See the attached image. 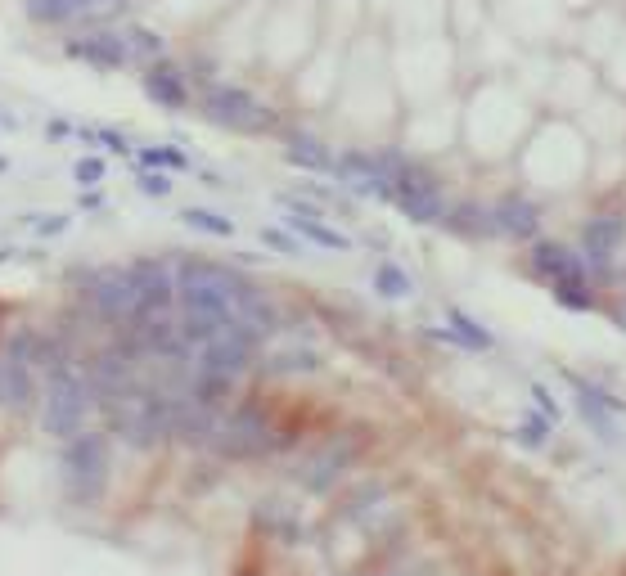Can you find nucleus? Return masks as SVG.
I'll list each match as a JSON object with an SVG mask.
<instances>
[{
    "label": "nucleus",
    "mask_w": 626,
    "mask_h": 576,
    "mask_svg": "<svg viewBox=\"0 0 626 576\" xmlns=\"http://www.w3.org/2000/svg\"><path fill=\"white\" fill-rule=\"evenodd\" d=\"M127 5H131V0H86L82 18H86V23H109V18H118Z\"/></svg>",
    "instance_id": "obj_31"
},
{
    "label": "nucleus",
    "mask_w": 626,
    "mask_h": 576,
    "mask_svg": "<svg viewBox=\"0 0 626 576\" xmlns=\"http://www.w3.org/2000/svg\"><path fill=\"white\" fill-rule=\"evenodd\" d=\"M442 225L451 234H460V239H496V221H491V207L473 203V198H464V203L446 207Z\"/></svg>",
    "instance_id": "obj_19"
},
{
    "label": "nucleus",
    "mask_w": 626,
    "mask_h": 576,
    "mask_svg": "<svg viewBox=\"0 0 626 576\" xmlns=\"http://www.w3.org/2000/svg\"><path fill=\"white\" fill-rule=\"evenodd\" d=\"M127 45H131V59H149V63H158V59H163V50H167V45H163V36H158V32H149V27H127Z\"/></svg>",
    "instance_id": "obj_29"
},
{
    "label": "nucleus",
    "mask_w": 626,
    "mask_h": 576,
    "mask_svg": "<svg viewBox=\"0 0 626 576\" xmlns=\"http://www.w3.org/2000/svg\"><path fill=\"white\" fill-rule=\"evenodd\" d=\"M446 329H455L460 347H469V351H491L496 347V338H491L487 324H478L473 315H464L460 306H446Z\"/></svg>",
    "instance_id": "obj_22"
},
{
    "label": "nucleus",
    "mask_w": 626,
    "mask_h": 576,
    "mask_svg": "<svg viewBox=\"0 0 626 576\" xmlns=\"http://www.w3.org/2000/svg\"><path fill=\"white\" fill-rule=\"evenodd\" d=\"M356 459V446H338V441H329L325 450H316V455L307 459V464L298 468V477L307 482V491H329V486L338 482V477L347 473V464Z\"/></svg>",
    "instance_id": "obj_18"
},
{
    "label": "nucleus",
    "mask_w": 626,
    "mask_h": 576,
    "mask_svg": "<svg viewBox=\"0 0 626 576\" xmlns=\"http://www.w3.org/2000/svg\"><path fill=\"white\" fill-rule=\"evenodd\" d=\"M46 135H50V140H64V135H68V122H50Z\"/></svg>",
    "instance_id": "obj_38"
},
{
    "label": "nucleus",
    "mask_w": 626,
    "mask_h": 576,
    "mask_svg": "<svg viewBox=\"0 0 626 576\" xmlns=\"http://www.w3.org/2000/svg\"><path fill=\"white\" fill-rule=\"evenodd\" d=\"M68 54H73V59L95 63V68H104V72H118V68H127V63H136V59H131L127 32H109V27H95V32L68 41Z\"/></svg>",
    "instance_id": "obj_13"
},
{
    "label": "nucleus",
    "mask_w": 626,
    "mask_h": 576,
    "mask_svg": "<svg viewBox=\"0 0 626 576\" xmlns=\"http://www.w3.org/2000/svg\"><path fill=\"white\" fill-rule=\"evenodd\" d=\"M145 95L154 99L158 108H172V113H181V108H190V81H185V72L176 68V63L158 59L145 68Z\"/></svg>",
    "instance_id": "obj_17"
},
{
    "label": "nucleus",
    "mask_w": 626,
    "mask_h": 576,
    "mask_svg": "<svg viewBox=\"0 0 626 576\" xmlns=\"http://www.w3.org/2000/svg\"><path fill=\"white\" fill-rule=\"evenodd\" d=\"M37 347L41 338L32 329H19L5 342V360H0V405L14 414H28L37 405Z\"/></svg>",
    "instance_id": "obj_6"
},
{
    "label": "nucleus",
    "mask_w": 626,
    "mask_h": 576,
    "mask_svg": "<svg viewBox=\"0 0 626 576\" xmlns=\"http://www.w3.org/2000/svg\"><path fill=\"white\" fill-rule=\"evenodd\" d=\"M86 0H28V18L32 23H68V18H82Z\"/></svg>",
    "instance_id": "obj_25"
},
{
    "label": "nucleus",
    "mask_w": 626,
    "mask_h": 576,
    "mask_svg": "<svg viewBox=\"0 0 626 576\" xmlns=\"http://www.w3.org/2000/svg\"><path fill=\"white\" fill-rule=\"evenodd\" d=\"M392 203H397L401 216H410L415 225H442V216H446L442 180L410 158L401 162L397 180H392Z\"/></svg>",
    "instance_id": "obj_9"
},
{
    "label": "nucleus",
    "mask_w": 626,
    "mask_h": 576,
    "mask_svg": "<svg viewBox=\"0 0 626 576\" xmlns=\"http://www.w3.org/2000/svg\"><path fill=\"white\" fill-rule=\"evenodd\" d=\"M554 302L568 306V311H595L599 297H595V284H590V275H572V279H559V284H550Z\"/></svg>",
    "instance_id": "obj_23"
},
{
    "label": "nucleus",
    "mask_w": 626,
    "mask_h": 576,
    "mask_svg": "<svg viewBox=\"0 0 626 576\" xmlns=\"http://www.w3.org/2000/svg\"><path fill=\"white\" fill-rule=\"evenodd\" d=\"M140 194L145 198H167L172 194V176H167V171H140Z\"/></svg>",
    "instance_id": "obj_34"
},
{
    "label": "nucleus",
    "mask_w": 626,
    "mask_h": 576,
    "mask_svg": "<svg viewBox=\"0 0 626 576\" xmlns=\"http://www.w3.org/2000/svg\"><path fill=\"white\" fill-rule=\"evenodd\" d=\"M37 234H64L68 230V216H37Z\"/></svg>",
    "instance_id": "obj_37"
},
{
    "label": "nucleus",
    "mask_w": 626,
    "mask_h": 576,
    "mask_svg": "<svg viewBox=\"0 0 626 576\" xmlns=\"http://www.w3.org/2000/svg\"><path fill=\"white\" fill-rule=\"evenodd\" d=\"M275 446H280V432L271 428V419L257 405H239V410L221 414V428L212 437V450L221 459H262Z\"/></svg>",
    "instance_id": "obj_7"
},
{
    "label": "nucleus",
    "mask_w": 626,
    "mask_h": 576,
    "mask_svg": "<svg viewBox=\"0 0 626 576\" xmlns=\"http://www.w3.org/2000/svg\"><path fill=\"white\" fill-rule=\"evenodd\" d=\"M109 473H113L109 432H77L59 455V486H64L68 504H77V509H95L104 500Z\"/></svg>",
    "instance_id": "obj_2"
},
{
    "label": "nucleus",
    "mask_w": 626,
    "mask_h": 576,
    "mask_svg": "<svg viewBox=\"0 0 626 576\" xmlns=\"http://www.w3.org/2000/svg\"><path fill=\"white\" fill-rule=\"evenodd\" d=\"M491 221H496V239H536V230H541V207L527 194H505L491 203Z\"/></svg>",
    "instance_id": "obj_15"
},
{
    "label": "nucleus",
    "mask_w": 626,
    "mask_h": 576,
    "mask_svg": "<svg viewBox=\"0 0 626 576\" xmlns=\"http://www.w3.org/2000/svg\"><path fill=\"white\" fill-rule=\"evenodd\" d=\"M131 279L140 288V311L136 320H154V315H172L176 311V270L167 261H131Z\"/></svg>",
    "instance_id": "obj_11"
},
{
    "label": "nucleus",
    "mask_w": 626,
    "mask_h": 576,
    "mask_svg": "<svg viewBox=\"0 0 626 576\" xmlns=\"http://www.w3.org/2000/svg\"><path fill=\"white\" fill-rule=\"evenodd\" d=\"M113 437H122L136 450H154L158 441H172V392L154 387H131V392L104 401Z\"/></svg>",
    "instance_id": "obj_3"
},
{
    "label": "nucleus",
    "mask_w": 626,
    "mask_h": 576,
    "mask_svg": "<svg viewBox=\"0 0 626 576\" xmlns=\"http://www.w3.org/2000/svg\"><path fill=\"white\" fill-rule=\"evenodd\" d=\"M95 392L86 369H77V360H64V365L46 369V387H41V428L50 437L73 441L77 432L86 428V414L95 410Z\"/></svg>",
    "instance_id": "obj_4"
},
{
    "label": "nucleus",
    "mask_w": 626,
    "mask_h": 576,
    "mask_svg": "<svg viewBox=\"0 0 626 576\" xmlns=\"http://www.w3.org/2000/svg\"><path fill=\"white\" fill-rule=\"evenodd\" d=\"M527 266H532V275L545 279V284H559V279L586 275V261H581V252H572L568 243H554V239H536Z\"/></svg>",
    "instance_id": "obj_16"
},
{
    "label": "nucleus",
    "mask_w": 626,
    "mask_h": 576,
    "mask_svg": "<svg viewBox=\"0 0 626 576\" xmlns=\"http://www.w3.org/2000/svg\"><path fill=\"white\" fill-rule=\"evenodd\" d=\"M262 243H266V248H275V252H284V257H298V252H302V239H298V234L280 230V225H266V230H262Z\"/></svg>",
    "instance_id": "obj_30"
},
{
    "label": "nucleus",
    "mask_w": 626,
    "mask_h": 576,
    "mask_svg": "<svg viewBox=\"0 0 626 576\" xmlns=\"http://www.w3.org/2000/svg\"><path fill=\"white\" fill-rule=\"evenodd\" d=\"M82 207H100V189H86V194H82Z\"/></svg>",
    "instance_id": "obj_40"
},
{
    "label": "nucleus",
    "mask_w": 626,
    "mask_h": 576,
    "mask_svg": "<svg viewBox=\"0 0 626 576\" xmlns=\"http://www.w3.org/2000/svg\"><path fill=\"white\" fill-rule=\"evenodd\" d=\"M284 225H289L298 239L316 243V248H325V252H347V248H352V239H347L343 230H329L320 216H284Z\"/></svg>",
    "instance_id": "obj_20"
},
{
    "label": "nucleus",
    "mask_w": 626,
    "mask_h": 576,
    "mask_svg": "<svg viewBox=\"0 0 626 576\" xmlns=\"http://www.w3.org/2000/svg\"><path fill=\"white\" fill-rule=\"evenodd\" d=\"M253 279L221 261H181L176 266V306L181 315L203 324H239V297L248 293Z\"/></svg>",
    "instance_id": "obj_1"
},
{
    "label": "nucleus",
    "mask_w": 626,
    "mask_h": 576,
    "mask_svg": "<svg viewBox=\"0 0 626 576\" xmlns=\"http://www.w3.org/2000/svg\"><path fill=\"white\" fill-rule=\"evenodd\" d=\"M199 108L212 126H226V131H244V135H257V131H271L275 113L244 86H230V81H208L199 95Z\"/></svg>",
    "instance_id": "obj_5"
},
{
    "label": "nucleus",
    "mask_w": 626,
    "mask_h": 576,
    "mask_svg": "<svg viewBox=\"0 0 626 576\" xmlns=\"http://www.w3.org/2000/svg\"><path fill=\"white\" fill-rule=\"evenodd\" d=\"M572 396H577V414L586 419V428H595L604 441H617V414L626 410L622 401H617L613 392H604L599 383H581V378H572Z\"/></svg>",
    "instance_id": "obj_14"
},
{
    "label": "nucleus",
    "mask_w": 626,
    "mask_h": 576,
    "mask_svg": "<svg viewBox=\"0 0 626 576\" xmlns=\"http://www.w3.org/2000/svg\"><path fill=\"white\" fill-rule=\"evenodd\" d=\"M316 365H320V356L316 351H302V347L266 356V369H271V374H307V369H316Z\"/></svg>",
    "instance_id": "obj_28"
},
{
    "label": "nucleus",
    "mask_w": 626,
    "mask_h": 576,
    "mask_svg": "<svg viewBox=\"0 0 626 576\" xmlns=\"http://www.w3.org/2000/svg\"><path fill=\"white\" fill-rule=\"evenodd\" d=\"M95 140L104 144V149H113V153H131V144H127V135H118V131H109V126H104V131H95Z\"/></svg>",
    "instance_id": "obj_36"
},
{
    "label": "nucleus",
    "mask_w": 626,
    "mask_h": 576,
    "mask_svg": "<svg viewBox=\"0 0 626 576\" xmlns=\"http://www.w3.org/2000/svg\"><path fill=\"white\" fill-rule=\"evenodd\" d=\"M181 221L190 225V230H203V234H217V239H235V221L221 212H208V207H185Z\"/></svg>",
    "instance_id": "obj_26"
},
{
    "label": "nucleus",
    "mask_w": 626,
    "mask_h": 576,
    "mask_svg": "<svg viewBox=\"0 0 626 576\" xmlns=\"http://www.w3.org/2000/svg\"><path fill=\"white\" fill-rule=\"evenodd\" d=\"M257 347H262V333H253L248 324H221V329L190 356V365L199 369V374L239 378L257 360Z\"/></svg>",
    "instance_id": "obj_8"
},
{
    "label": "nucleus",
    "mask_w": 626,
    "mask_h": 576,
    "mask_svg": "<svg viewBox=\"0 0 626 576\" xmlns=\"http://www.w3.org/2000/svg\"><path fill=\"white\" fill-rule=\"evenodd\" d=\"M86 302L104 324H136L140 288L131 279V266H104L86 279Z\"/></svg>",
    "instance_id": "obj_10"
},
{
    "label": "nucleus",
    "mask_w": 626,
    "mask_h": 576,
    "mask_svg": "<svg viewBox=\"0 0 626 576\" xmlns=\"http://www.w3.org/2000/svg\"><path fill=\"white\" fill-rule=\"evenodd\" d=\"M613 324H617V329H626V297L613 306Z\"/></svg>",
    "instance_id": "obj_39"
},
{
    "label": "nucleus",
    "mask_w": 626,
    "mask_h": 576,
    "mask_svg": "<svg viewBox=\"0 0 626 576\" xmlns=\"http://www.w3.org/2000/svg\"><path fill=\"white\" fill-rule=\"evenodd\" d=\"M86 378H91V392L100 405L113 401V396H122V392H131V387H140L136 383V356H127L122 347L100 351V356L86 365Z\"/></svg>",
    "instance_id": "obj_12"
},
{
    "label": "nucleus",
    "mask_w": 626,
    "mask_h": 576,
    "mask_svg": "<svg viewBox=\"0 0 626 576\" xmlns=\"http://www.w3.org/2000/svg\"><path fill=\"white\" fill-rule=\"evenodd\" d=\"M73 176H77V185H100L104 180V158H95V153H86V158H77L73 162Z\"/></svg>",
    "instance_id": "obj_33"
},
{
    "label": "nucleus",
    "mask_w": 626,
    "mask_h": 576,
    "mask_svg": "<svg viewBox=\"0 0 626 576\" xmlns=\"http://www.w3.org/2000/svg\"><path fill=\"white\" fill-rule=\"evenodd\" d=\"M190 167V158H185L181 149H172V144H149V149H140V171H185Z\"/></svg>",
    "instance_id": "obj_27"
},
{
    "label": "nucleus",
    "mask_w": 626,
    "mask_h": 576,
    "mask_svg": "<svg viewBox=\"0 0 626 576\" xmlns=\"http://www.w3.org/2000/svg\"><path fill=\"white\" fill-rule=\"evenodd\" d=\"M289 162L293 167H307V171H334V153L316 140V135H289Z\"/></svg>",
    "instance_id": "obj_21"
},
{
    "label": "nucleus",
    "mask_w": 626,
    "mask_h": 576,
    "mask_svg": "<svg viewBox=\"0 0 626 576\" xmlns=\"http://www.w3.org/2000/svg\"><path fill=\"white\" fill-rule=\"evenodd\" d=\"M532 401H536V410H541L550 423H559V419H563L559 396H550V387H545V383H532Z\"/></svg>",
    "instance_id": "obj_35"
},
{
    "label": "nucleus",
    "mask_w": 626,
    "mask_h": 576,
    "mask_svg": "<svg viewBox=\"0 0 626 576\" xmlns=\"http://www.w3.org/2000/svg\"><path fill=\"white\" fill-rule=\"evenodd\" d=\"M374 293L388 297V302H401V297L415 293V279H410L397 261H379V266H374Z\"/></svg>",
    "instance_id": "obj_24"
},
{
    "label": "nucleus",
    "mask_w": 626,
    "mask_h": 576,
    "mask_svg": "<svg viewBox=\"0 0 626 576\" xmlns=\"http://www.w3.org/2000/svg\"><path fill=\"white\" fill-rule=\"evenodd\" d=\"M545 437H550V419H545L541 410H523V441L527 446H545Z\"/></svg>",
    "instance_id": "obj_32"
}]
</instances>
